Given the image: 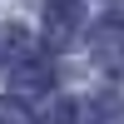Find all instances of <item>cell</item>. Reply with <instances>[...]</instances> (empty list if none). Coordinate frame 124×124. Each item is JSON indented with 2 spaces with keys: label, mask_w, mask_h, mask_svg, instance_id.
Wrapping results in <instances>:
<instances>
[{
  "label": "cell",
  "mask_w": 124,
  "mask_h": 124,
  "mask_svg": "<svg viewBox=\"0 0 124 124\" xmlns=\"http://www.w3.org/2000/svg\"><path fill=\"white\" fill-rule=\"evenodd\" d=\"M94 50H99V60H114L124 50V15H104L94 25Z\"/></svg>",
  "instance_id": "2"
},
{
  "label": "cell",
  "mask_w": 124,
  "mask_h": 124,
  "mask_svg": "<svg viewBox=\"0 0 124 124\" xmlns=\"http://www.w3.org/2000/svg\"><path fill=\"white\" fill-rule=\"evenodd\" d=\"M0 124H30V109L20 99H0Z\"/></svg>",
  "instance_id": "3"
},
{
  "label": "cell",
  "mask_w": 124,
  "mask_h": 124,
  "mask_svg": "<svg viewBox=\"0 0 124 124\" xmlns=\"http://www.w3.org/2000/svg\"><path fill=\"white\" fill-rule=\"evenodd\" d=\"M75 30H79V5L75 0H50L45 5V45L50 50H65Z\"/></svg>",
  "instance_id": "1"
}]
</instances>
